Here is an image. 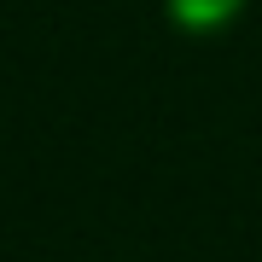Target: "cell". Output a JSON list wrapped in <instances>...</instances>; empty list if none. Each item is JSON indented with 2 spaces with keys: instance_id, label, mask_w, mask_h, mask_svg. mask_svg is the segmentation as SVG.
Listing matches in <instances>:
<instances>
[{
  "instance_id": "6da1fadb",
  "label": "cell",
  "mask_w": 262,
  "mask_h": 262,
  "mask_svg": "<svg viewBox=\"0 0 262 262\" xmlns=\"http://www.w3.org/2000/svg\"><path fill=\"white\" fill-rule=\"evenodd\" d=\"M245 12V0H169V18L187 35H215Z\"/></svg>"
}]
</instances>
